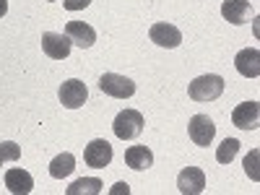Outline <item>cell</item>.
<instances>
[{"label":"cell","mask_w":260,"mask_h":195,"mask_svg":"<svg viewBox=\"0 0 260 195\" xmlns=\"http://www.w3.org/2000/svg\"><path fill=\"white\" fill-rule=\"evenodd\" d=\"M187 94H190L192 102H213L224 94V78L216 76V73L198 76L187 86Z\"/></svg>","instance_id":"1"},{"label":"cell","mask_w":260,"mask_h":195,"mask_svg":"<svg viewBox=\"0 0 260 195\" xmlns=\"http://www.w3.org/2000/svg\"><path fill=\"white\" fill-rule=\"evenodd\" d=\"M112 130L120 141H133L143 133V115L138 110H122L115 122H112Z\"/></svg>","instance_id":"2"},{"label":"cell","mask_w":260,"mask_h":195,"mask_svg":"<svg viewBox=\"0 0 260 195\" xmlns=\"http://www.w3.org/2000/svg\"><path fill=\"white\" fill-rule=\"evenodd\" d=\"M99 89L107 94V96H115V99H130L136 94V83L130 81L127 76H120V73H104L99 78Z\"/></svg>","instance_id":"3"},{"label":"cell","mask_w":260,"mask_h":195,"mask_svg":"<svg viewBox=\"0 0 260 195\" xmlns=\"http://www.w3.org/2000/svg\"><path fill=\"white\" fill-rule=\"evenodd\" d=\"M83 161L89 167H94V169L110 167V161H112V146H110V141H104V138L91 141L89 146L83 148Z\"/></svg>","instance_id":"4"},{"label":"cell","mask_w":260,"mask_h":195,"mask_svg":"<svg viewBox=\"0 0 260 195\" xmlns=\"http://www.w3.org/2000/svg\"><path fill=\"white\" fill-rule=\"evenodd\" d=\"M86 99H89V89H86L83 81L71 78L60 86V102H62V107H68V110H78V107L86 104Z\"/></svg>","instance_id":"5"},{"label":"cell","mask_w":260,"mask_h":195,"mask_svg":"<svg viewBox=\"0 0 260 195\" xmlns=\"http://www.w3.org/2000/svg\"><path fill=\"white\" fill-rule=\"evenodd\" d=\"M187 133H190V141L195 146H211V141L216 136V125L208 115H195L187 125Z\"/></svg>","instance_id":"6"},{"label":"cell","mask_w":260,"mask_h":195,"mask_svg":"<svg viewBox=\"0 0 260 195\" xmlns=\"http://www.w3.org/2000/svg\"><path fill=\"white\" fill-rule=\"evenodd\" d=\"M71 45L73 42L68 39V34H57V31H45L42 34V50H45L47 57L52 60H65L71 55Z\"/></svg>","instance_id":"7"},{"label":"cell","mask_w":260,"mask_h":195,"mask_svg":"<svg viewBox=\"0 0 260 195\" xmlns=\"http://www.w3.org/2000/svg\"><path fill=\"white\" fill-rule=\"evenodd\" d=\"M177 190L182 195H201L206 190V175L198 167H185L177 175Z\"/></svg>","instance_id":"8"},{"label":"cell","mask_w":260,"mask_h":195,"mask_svg":"<svg viewBox=\"0 0 260 195\" xmlns=\"http://www.w3.org/2000/svg\"><path fill=\"white\" fill-rule=\"evenodd\" d=\"M232 122L237 127H242V130H255L257 122H260V107H257V102H242V104H237L234 112H232Z\"/></svg>","instance_id":"9"},{"label":"cell","mask_w":260,"mask_h":195,"mask_svg":"<svg viewBox=\"0 0 260 195\" xmlns=\"http://www.w3.org/2000/svg\"><path fill=\"white\" fill-rule=\"evenodd\" d=\"M234 68L245 78H257L260 76V52H257V47H245L242 52H237Z\"/></svg>","instance_id":"10"},{"label":"cell","mask_w":260,"mask_h":195,"mask_svg":"<svg viewBox=\"0 0 260 195\" xmlns=\"http://www.w3.org/2000/svg\"><path fill=\"white\" fill-rule=\"evenodd\" d=\"M148 37H151L154 45L169 47V50L177 47L180 42H182V31L177 26H172V24H154V26H151V31H148Z\"/></svg>","instance_id":"11"},{"label":"cell","mask_w":260,"mask_h":195,"mask_svg":"<svg viewBox=\"0 0 260 195\" xmlns=\"http://www.w3.org/2000/svg\"><path fill=\"white\" fill-rule=\"evenodd\" d=\"M250 13H252L250 0H224V3H221V16L229 21V24H234V26L247 24Z\"/></svg>","instance_id":"12"},{"label":"cell","mask_w":260,"mask_h":195,"mask_svg":"<svg viewBox=\"0 0 260 195\" xmlns=\"http://www.w3.org/2000/svg\"><path fill=\"white\" fill-rule=\"evenodd\" d=\"M65 34H68V39L73 42V45L78 47H91L94 42H96V31L94 26L89 24H83V21H68V26H65Z\"/></svg>","instance_id":"13"},{"label":"cell","mask_w":260,"mask_h":195,"mask_svg":"<svg viewBox=\"0 0 260 195\" xmlns=\"http://www.w3.org/2000/svg\"><path fill=\"white\" fill-rule=\"evenodd\" d=\"M6 187L16 195H26L34 190V177L29 175L26 169H21V167H13L6 172Z\"/></svg>","instance_id":"14"},{"label":"cell","mask_w":260,"mask_h":195,"mask_svg":"<svg viewBox=\"0 0 260 195\" xmlns=\"http://www.w3.org/2000/svg\"><path fill=\"white\" fill-rule=\"evenodd\" d=\"M125 164L136 172H143L148 167H154V154H151V148H146V146H130L125 151Z\"/></svg>","instance_id":"15"},{"label":"cell","mask_w":260,"mask_h":195,"mask_svg":"<svg viewBox=\"0 0 260 195\" xmlns=\"http://www.w3.org/2000/svg\"><path fill=\"white\" fill-rule=\"evenodd\" d=\"M73 169H76V156L65 151V154H60V156L52 159V164H50V175H52L55 180H62V177H68Z\"/></svg>","instance_id":"16"},{"label":"cell","mask_w":260,"mask_h":195,"mask_svg":"<svg viewBox=\"0 0 260 195\" xmlns=\"http://www.w3.org/2000/svg\"><path fill=\"white\" fill-rule=\"evenodd\" d=\"M65 192H68V195H81V192L99 195V192H102V180H96V177H81V180H76Z\"/></svg>","instance_id":"17"},{"label":"cell","mask_w":260,"mask_h":195,"mask_svg":"<svg viewBox=\"0 0 260 195\" xmlns=\"http://www.w3.org/2000/svg\"><path fill=\"white\" fill-rule=\"evenodd\" d=\"M237 151H240V141H237V138H226L219 148H216V161H219V164H232V159L237 156Z\"/></svg>","instance_id":"18"},{"label":"cell","mask_w":260,"mask_h":195,"mask_svg":"<svg viewBox=\"0 0 260 195\" xmlns=\"http://www.w3.org/2000/svg\"><path fill=\"white\" fill-rule=\"evenodd\" d=\"M18 159H21V146L18 143H13V141L0 143V167L6 161H18Z\"/></svg>","instance_id":"19"},{"label":"cell","mask_w":260,"mask_h":195,"mask_svg":"<svg viewBox=\"0 0 260 195\" xmlns=\"http://www.w3.org/2000/svg\"><path fill=\"white\" fill-rule=\"evenodd\" d=\"M257 156H260V151L255 148V151H250V156L245 159V172H247V177L250 180H260V172H257Z\"/></svg>","instance_id":"20"},{"label":"cell","mask_w":260,"mask_h":195,"mask_svg":"<svg viewBox=\"0 0 260 195\" xmlns=\"http://www.w3.org/2000/svg\"><path fill=\"white\" fill-rule=\"evenodd\" d=\"M89 3H91V0H62V6L68 11H83Z\"/></svg>","instance_id":"21"},{"label":"cell","mask_w":260,"mask_h":195,"mask_svg":"<svg viewBox=\"0 0 260 195\" xmlns=\"http://www.w3.org/2000/svg\"><path fill=\"white\" fill-rule=\"evenodd\" d=\"M112 192H115V195H120V192L127 195V192H130V185H127V182H117V185L112 187Z\"/></svg>","instance_id":"22"},{"label":"cell","mask_w":260,"mask_h":195,"mask_svg":"<svg viewBox=\"0 0 260 195\" xmlns=\"http://www.w3.org/2000/svg\"><path fill=\"white\" fill-rule=\"evenodd\" d=\"M8 13V3H6V0H0V18H3Z\"/></svg>","instance_id":"23"},{"label":"cell","mask_w":260,"mask_h":195,"mask_svg":"<svg viewBox=\"0 0 260 195\" xmlns=\"http://www.w3.org/2000/svg\"><path fill=\"white\" fill-rule=\"evenodd\" d=\"M50 3H52V0H50Z\"/></svg>","instance_id":"24"}]
</instances>
